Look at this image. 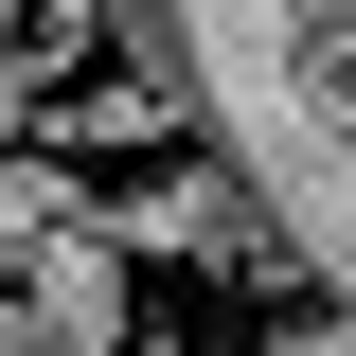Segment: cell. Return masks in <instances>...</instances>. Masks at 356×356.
Returning <instances> with one entry per match:
<instances>
[{"label": "cell", "mask_w": 356, "mask_h": 356, "mask_svg": "<svg viewBox=\"0 0 356 356\" xmlns=\"http://www.w3.org/2000/svg\"><path fill=\"white\" fill-rule=\"evenodd\" d=\"M107 54H125V0H0V107H36Z\"/></svg>", "instance_id": "7a4b0ae2"}, {"label": "cell", "mask_w": 356, "mask_h": 356, "mask_svg": "<svg viewBox=\"0 0 356 356\" xmlns=\"http://www.w3.org/2000/svg\"><path fill=\"white\" fill-rule=\"evenodd\" d=\"M125 339V232L0 161V356H107Z\"/></svg>", "instance_id": "6da1fadb"}]
</instances>
